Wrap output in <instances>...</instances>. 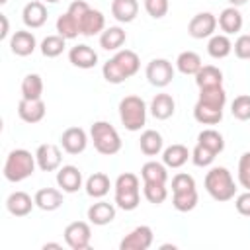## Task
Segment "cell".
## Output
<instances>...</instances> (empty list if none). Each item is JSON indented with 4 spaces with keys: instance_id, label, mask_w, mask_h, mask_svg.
<instances>
[{
    "instance_id": "74e56055",
    "label": "cell",
    "mask_w": 250,
    "mask_h": 250,
    "mask_svg": "<svg viewBox=\"0 0 250 250\" xmlns=\"http://www.w3.org/2000/svg\"><path fill=\"white\" fill-rule=\"evenodd\" d=\"M199 102L215 105V107H225L227 104V92L223 86H211V88H199Z\"/></svg>"
},
{
    "instance_id": "ffe728a7",
    "label": "cell",
    "mask_w": 250,
    "mask_h": 250,
    "mask_svg": "<svg viewBox=\"0 0 250 250\" xmlns=\"http://www.w3.org/2000/svg\"><path fill=\"white\" fill-rule=\"evenodd\" d=\"M115 219V205L109 201H96L88 207V221L96 227L109 225Z\"/></svg>"
},
{
    "instance_id": "7402d4cb",
    "label": "cell",
    "mask_w": 250,
    "mask_h": 250,
    "mask_svg": "<svg viewBox=\"0 0 250 250\" xmlns=\"http://www.w3.org/2000/svg\"><path fill=\"white\" fill-rule=\"evenodd\" d=\"M33 199L35 207H39L41 211H57L62 205V191H59L57 188H41L37 189Z\"/></svg>"
},
{
    "instance_id": "52a82bcc",
    "label": "cell",
    "mask_w": 250,
    "mask_h": 250,
    "mask_svg": "<svg viewBox=\"0 0 250 250\" xmlns=\"http://www.w3.org/2000/svg\"><path fill=\"white\" fill-rule=\"evenodd\" d=\"M64 242L72 250H86L92 240V229L86 221H72L64 229Z\"/></svg>"
},
{
    "instance_id": "60d3db41",
    "label": "cell",
    "mask_w": 250,
    "mask_h": 250,
    "mask_svg": "<svg viewBox=\"0 0 250 250\" xmlns=\"http://www.w3.org/2000/svg\"><path fill=\"white\" fill-rule=\"evenodd\" d=\"M230 113L238 121H248L250 119V96L248 94L236 96L232 100V104H230Z\"/></svg>"
},
{
    "instance_id": "1f68e13d",
    "label": "cell",
    "mask_w": 250,
    "mask_h": 250,
    "mask_svg": "<svg viewBox=\"0 0 250 250\" xmlns=\"http://www.w3.org/2000/svg\"><path fill=\"white\" fill-rule=\"evenodd\" d=\"M232 51V43L229 39L227 33H215L209 37V43H207V53L213 57V59H225L229 57Z\"/></svg>"
},
{
    "instance_id": "4fadbf2b",
    "label": "cell",
    "mask_w": 250,
    "mask_h": 250,
    "mask_svg": "<svg viewBox=\"0 0 250 250\" xmlns=\"http://www.w3.org/2000/svg\"><path fill=\"white\" fill-rule=\"evenodd\" d=\"M78 27H80V35L84 37H94L100 35L105 29V18L100 10L88 8L80 18H78Z\"/></svg>"
},
{
    "instance_id": "3957f363",
    "label": "cell",
    "mask_w": 250,
    "mask_h": 250,
    "mask_svg": "<svg viewBox=\"0 0 250 250\" xmlns=\"http://www.w3.org/2000/svg\"><path fill=\"white\" fill-rule=\"evenodd\" d=\"M205 189L215 201H230L236 195V184L229 168L215 166L205 174Z\"/></svg>"
},
{
    "instance_id": "277c9868",
    "label": "cell",
    "mask_w": 250,
    "mask_h": 250,
    "mask_svg": "<svg viewBox=\"0 0 250 250\" xmlns=\"http://www.w3.org/2000/svg\"><path fill=\"white\" fill-rule=\"evenodd\" d=\"M115 205L123 211H133L141 203V182L133 172H123L115 180Z\"/></svg>"
},
{
    "instance_id": "d6986e66",
    "label": "cell",
    "mask_w": 250,
    "mask_h": 250,
    "mask_svg": "<svg viewBox=\"0 0 250 250\" xmlns=\"http://www.w3.org/2000/svg\"><path fill=\"white\" fill-rule=\"evenodd\" d=\"M37 47V39L31 31L20 29L10 37V51L18 57H29Z\"/></svg>"
},
{
    "instance_id": "ac0fdd59",
    "label": "cell",
    "mask_w": 250,
    "mask_h": 250,
    "mask_svg": "<svg viewBox=\"0 0 250 250\" xmlns=\"http://www.w3.org/2000/svg\"><path fill=\"white\" fill-rule=\"evenodd\" d=\"M33 207H35V199H31V195L25 191H12L6 199V209L14 217H25L31 213Z\"/></svg>"
},
{
    "instance_id": "d4e9b609",
    "label": "cell",
    "mask_w": 250,
    "mask_h": 250,
    "mask_svg": "<svg viewBox=\"0 0 250 250\" xmlns=\"http://www.w3.org/2000/svg\"><path fill=\"white\" fill-rule=\"evenodd\" d=\"M139 14V2L137 0H111V16L121 21L129 23Z\"/></svg>"
},
{
    "instance_id": "cb8c5ba5",
    "label": "cell",
    "mask_w": 250,
    "mask_h": 250,
    "mask_svg": "<svg viewBox=\"0 0 250 250\" xmlns=\"http://www.w3.org/2000/svg\"><path fill=\"white\" fill-rule=\"evenodd\" d=\"M188 158H191V152L188 150V146L184 145H170L162 150V162L166 164V168H182Z\"/></svg>"
},
{
    "instance_id": "c3c4849f",
    "label": "cell",
    "mask_w": 250,
    "mask_h": 250,
    "mask_svg": "<svg viewBox=\"0 0 250 250\" xmlns=\"http://www.w3.org/2000/svg\"><path fill=\"white\" fill-rule=\"evenodd\" d=\"M0 21H2V31H0V39H6V37H8V29H10V25H8V18H6L4 14H0Z\"/></svg>"
},
{
    "instance_id": "816d5d0a",
    "label": "cell",
    "mask_w": 250,
    "mask_h": 250,
    "mask_svg": "<svg viewBox=\"0 0 250 250\" xmlns=\"http://www.w3.org/2000/svg\"><path fill=\"white\" fill-rule=\"evenodd\" d=\"M47 4H55V2H59V0H45Z\"/></svg>"
},
{
    "instance_id": "e575fe53",
    "label": "cell",
    "mask_w": 250,
    "mask_h": 250,
    "mask_svg": "<svg viewBox=\"0 0 250 250\" xmlns=\"http://www.w3.org/2000/svg\"><path fill=\"white\" fill-rule=\"evenodd\" d=\"M57 33L64 39H74L80 35V27H78V20L70 14V12H64L57 18Z\"/></svg>"
},
{
    "instance_id": "30bf717a",
    "label": "cell",
    "mask_w": 250,
    "mask_h": 250,
    "mask_svg": "<svg viewBox=\"0 0 250 250\" xmlns=\"http://www.w3.org/2000/svg\"><path fill=\"white\" fill-rule=\"evenodd\" d=\"M215 29H217V18L211 12H199L188 23V33L193 39H207L215 35Z\"/></svg>"
},
{
    "instance_id": "7bdbcfd3",
    "label": "cell",
    "mask_w": 250,
    "mask_h": 250,
    "mask_svg": "<svg viewBox=\"0 0 250 250\" xmlns=\"http://www.w3.org/2000/svg\"><path fill=\"white\" fill-rule=\"evenodd\" d=\"M145 4V10L150 18L154 20H160L168 14V8H170V2L168 0H143Z\"/></svg>"
},
{
    "instance_id": "b9f144b4",
    "label": "cell",
    "mask_w": 250,
    "mask_h": 250,
    "mask_svg": "<svg viewBox=\"0 0 250 250\" xmlns=\"http://www.w3.org/2000/svg\"><path fill=\"white\" fill-rule=\"evenodd\" d=\"M215 152L211 150V148H207V146H203V145H195L193 146V150H191V162L195 164V166H199V168H205V166H211L213 164V160H215Z\"/></svg>"
},
{
    "instance_id": "f6af8a7d",
    "label": "cell",
    "mask_w": 250,
    "mask_h": 250,
    "mask_svg": "<svg viewBox=\"0 0 250 250\" xmlns=\"http://www.w3.org/2000/svg\"><path fill=\"white\" fill-rule=\"evenodd\" d=\"M188 189H195V180L193 176L186 174V172H180L172 178V193L176 191H188Z\"/></svg>"
},
{
    "instance_id": "603a6c76",
    "label": "cell",
    "mask_w": 250,
    "mask_h": 250,
    "mask_svg": "<svg viewBox=\"0 0 250 250\" xmlns=\"http://www.w3.org/2000/svg\"><path fill=\"white\" fill-rule=\"evenodd\" d=\"M217 23H219V27H221L227 35H232V33H238V31L242 29L244 20H242V14H240V10H238L236 6H229V8H225V10L219 14Z\"/></svg>"
},
{
    "instance_id": "4dcf8cb0",
    "label": "cell",
    "mask_w": 250,
    "mask_h": 250,
    "mask_svg": "<svg viewBox=\"0 0 250 250\" xmlns=\"http://www.w3.org/2000/svg\"><path fill=\"white\" fill-rule=\"evenodd\" d=\"M201 66H203L201 57L195 51H182L176 59V68L186 76H195Z\"/></svg>"
},
{
    "instance_id": "ab89813d",
    "label": "cell",
    "mask_w": 250,
    "mask_h": 250,
    "mask_svg": "<svg viewBox=\"0 0 250 250\" xmlns=\"http://www.w3.org/2000/svg\"><path fill=\"white\" fill-rule=\"evenodd\" d=\"M143 193H145L146 201L152 205H160L168 197L166 184H158V182H143Z\"/></svg>"
},
{
    "instance_id": "e0dca14e",
    "label": "cell",
    "mask_w": 250,
    "mask_h": 250,
    "mask_svg": "<svg viewBox=\"0 0 250 250\" xmlns=\"http://www.w3.org/2000/svg\"><path fill=\"white\" fill-rule=\"evenodd\" d=\"M49 14H47V6L39 0H33V2H27L23 6V12H21V20L23 23L29 27V29H37L41 25H45Z\"/></svg>"
},
{
    "instance_id": "5b68a950",
    "label": "cell",
    "mask_w": 250,
    "mask_h": 250,
    "mask_svg": "<svg viewBox=\"0 0 250 250\" xmlns=\"http://www.w3.org/2000/svg\"><path fill=\"white\" fill-rule=\"evenodd\" d=\"M94 148L104 156H113L121 150V137L117 129L107 121H94L90 127Z\"/></svg>"
},
{
    "instance_id": "8992f818",
    "label": "cell",
    "mask_w": 250,
    "mask_h": 250,
    "mask_svg": "<svg viewBox=\"0 0 250 250\" xmlns=\"http://www.w3.org/2000/svg\"><path fill=\"white\" fill-rule=\"evenodd\" d=\"M146 104L139 96H125L119 102V119L127 131H141L146 123Z\"/></svg>"
},
{
    "instance_id": "484cf974",
    "label": "cell",
    "mask_w": 250,
    "mask_h": 250,
    "mask_svg": "<svg viewBox=\"0 0 250 250\" xmlns=\"http://www.w3.org/2000/svg\"><path fill=\"white\" fill-rule=\"evenodd\" d=\"M125 39H127V33L119 25H111L100 33V47L105 51H119L123 47Z\"/></svg>"
},
{
    "instance_id": "d6a6232c",
    "label": "cell",
    "mask_w": 250,
    "mask_h": 250,
    "mask_svg": "<svg viewBox=\"0 0 250 250\" xmlns=\"http://www.w3.org/2000/svg\"><path fill=\"white\" fill-rule=\"evenodd\" d=\"M141 178L143 182H158V184H166L168 182V170L166 164L156 162V160H148L143 164L141 168Z\"/></svg>"
},
{
    "instance_id": "836d02e7",
    "label": "cell",
    "mask_w": 250,
    "mask_h": 250,
    "mask_svg": "<svg viewBox=\"0 0 250 250\" xmlns=\"http://www.w3.org/2000/svg\"><path fill=\"white\" fill-rule=\"evenodd\" d=\"M43 96V78L35 72L25 74L21 80V98L25 100H41Z\"/></svg>"
},
{
    "instance_id": "5bb4252c",
    "label": "cell",
    "mask_w": 250,
    "mask_h": 250,
    "mask_svg": "<svg viewBox=\"0 0 250 250\" xmlns=\"http://www.w3.org/2000/svg\"><path fill=\"white\" fill-rule=\"evenodd\" d=\"M47 113V105L43 100H25L21 98L20 104H18V115L21 121L33 125V123H39Z\"/></svg>"
},
{
    "instance_id": "f907efd6",
    "label": "cell",
    "mask_w": 250,
    "mask_h": 250,
    "mask_svg": "<svg viewBox=\"0 0 250 250\" xmlns=\"http://www.w3.org/2000/svg\"><path fill=\"white\" fill-rule=\"evenodd\" d=\"M43 248L47 250V248H61V244L59 242H47V244H43Z\"/></svg>"
},
{
    "instance_id": "8fae6325",
    "label": "cell",
    "mask_w": 250,
    "mask_h": 250,
    "mask_svg": "<svg viewBox=\"0 0 250 250\" xmlns=\"http://www.w3.org/2000/svg\"><path fill=\"white\" fill-rule=\"evenodd\" d=\"M35 160H37V166L39 170L43 172H55L61 168V162H62V154H61V148L53 143H43L37 146L35 150Z\"/></svg>"
},
{
    "instance_id": "4316f807",
    "label": "cell",
    "mask_w": 250,
    "mask_h": 250,
    "mask_svg": "<svg viewBox=\"0 0 250 250\" xmlns=\"http://www.w3.org/2000/svg\"><path fill=\"white\" fill-rule=\"evenodd\" d=\"M193 117L201 125H217L223 119V107H215L197 100V104L193 105Z\"/></svg>"
},
{
    "instance_id": "d590c367",
    "label": "cell",
    "mask_w": 250,
    "mask_h": 250,
    "mask_svg": "<svg viewBox=\"0 0 250 250\" xmlns=\"http://www.w3.org/2000/svg\"><path fill=\"white\" fill-rule=\"evenodd\" d=\"M197 201H199L197 189H188V191H176V193H172V205H174L176 211H182V213L193 211L197 207Z\"/></svg>"
},
{
    "instance_id": "8d00e7d4",
    "label": "cell",
    "mask_w": 250,
    "mask_h": 250,
    "mask_svg": "<svg viewBox=\"0 0 250 250\" xmlns=\"http://www.w3.org/2000/svg\"><path fill=\"white\" fill-rule=\"evenodd\" d=\"M64 47H66V39L61 37L59 33H57V35H47V37L41 41V45H39L43 57H47V59H55V57L62 55Z\"/></svg>"
},
{
    "instance_id": "83f0119b",
    "label": "cell",
    "mask_w": 250,
    "mask_h": 250,
    "mask_svg": "<svg viewBox=\"0 0 250 250\" xmlns=\"http://www.w3.org/2000/svg\"><path fill=\"white\" fill-rule=\"evenodd\" d=\"M139 146H141V152L146 154V156H156L162 152V146H164V141H162V135L154 129H146L141 133V139H139Z\"/></svg>"
},
{
    "instance_id": "f5cc1de1",
    "label": "cell",
    "mask_w": 250,
    "mask_h": 250,
    "mask_svg": "<svg viewBox=\"0 0 250 250\" xmlns=\"http://www.w3.org/2000/svg\"><path fill=\"white\" fill-rule=\"evenodd\" d=\"M6 2H8V0H0V4H6Z\"/></svg>"
},
{
    "instance_id": "681fc988",
    "label": "cell",
    "mask_w": 250,
    "mask_h": 250,
    "mask_svg": "<svg viewBox=\"0 0 250 250\" xmlns=\"http://www.w3.org/2000/svg\"><path fill=\"white\" fill-rule=\"evenodd\" d=\"M248 0H229V4L230 6H236V8H240V6H244Z\"/></svg>"
},
{
    "instance_id": "9c48e42d",
    "label": "cell",
    "mask_w": 250,
    "mask_h": 250,
    "mask_svg": "<svg viewBox=\"0 0 250 250\" xmlns=\"http://www.w3.org/2000/svg\"><path fill=\"white\" fill-rule=\"evenodd\" d=\"M152 240H154L152 229L148 225H139L123 236V240L119 242V248L121 250H146L152 246Z\"/></svg>"
},
{
    "instance_id": "44dd1931",
    "label": "cell",
    "mask_w": 250,
    "mask_h": 250,
    "mask_svg": "<svg viewBox=\"0 0 250 250\" xmlns=\"http://www.w3.org/2000/svg\"><path fill=\"white\" fill-rule=\"evenodd\" d=\"M148 109H150V113H152L154 119L164 121V119H170V117L174 115V111H176V102H174V98H172L170 94L160 92V94H156V96L150 100Z\"/></svg>"
},
{
    "instance_id": "6da1fadb",
    "label": "cell",
    "mask_w": 250,
    "mask_h": 250,
    "mask_svg": "<svg viewBox=\"0 0 250 250\" xmlns=\"http://www.w3.org/2000/svg\"><path fill=\"white\" fill-rule=\"evenodd\" d=\"M141 68V59L131 49H119L111 59H107L102 66V74L109 84H121L127 78L135 76Z\"/></svg>"
},
{
    "instance_id": "ee69618b",
    "label": "cell",
    "mask_w": 250,
    "mask_h": 250,
    "mask_svg": "<svg viewBox=\"0 0 250 250\" xmlns=\"http://www.w3.org/2000/svg\"><path fill=\"white\" fill-rule=\"evenodd\" d=\"M238 184L250 189V150H246L238 160Z\"/></svg>"
},
{
    "instance_id": "f35d334b",
    "label": "cell",
    "mask_w": 250,
    "mask_h": 250,
    "mask_svg": "<svg viewBox=\"0 0 250 250\" xmlns=\"http://www.w3.org/2000/svg\"><path fill=\"white\" fill-rule=\"evenodd\" d=\"M197 143L203 145V146H207V148H211L215 154L223 152V148H225V139H223V135H221L219 131H215V129H203V131L197 135Z\"/></svg>"
},
{
    "instance_id": "9a60e30c",
    "label": "cell",
    "mask_w": 250,
    "mask_h": 250,
    "mask_svg": "<svg viewBox=\"0 0 250 250\" xmlns=\"http://www.w3.org/2000/svg\"><path fill=\"white\" fill-rule=\"evenodd\" d=\"M57 186L64 191V193H74L82 188V172L72 166V164H66V166H61L57 170Z\"/></svg>"
},
{
    "instance_id": "2e32d148",
    "label": "cell",
    "mask_w": 250,
    "mask_h": 250,
    "mask_svg": "<svg viewBox=\"0 0 250 250\" xmlns=\"http://www.w3.org/2000/svg\"><path fill=\"white\" fill-rule=\"evenodd\" d=\"M68 61L72 62V66L88 70V68H94L98 64V53L90 45L80 43V45H74L68 51Z\"/></svg>"
},
{
    "instance_id": "bcb514c9",
    "label": "cell",
    "mask_w": 250,
    "mask_h": 250,
    "mask_svg": "<svg viewBox=\"0 0 250 250\" xmlns=\"http://www.w3.org/2000/svg\"><path fill=\"white\" fill-rule=\"evenodd\" d=\"M232 51H234V55H236L238 59L248 61V59H250V35H248V33L238 35V39H236L234 45H232Z\"/></svg>"
},
{
    "instance_id": "7c38bea8",
    "label": "cell",
    "mask_w": 250,
    "mask_h": 250,
    "mask_svg": "<svg viewBox=\"0 0 250 250\" xmlns=\"http://www.w3.org/2000/svg\"><path fill=\"white\" fill-rule=\"evenodd\" d=\"M61 146L68 154H80L88 146V135L82 127H68L61 135Z\"/></svg>"
},
{
    "instance_id": "ba28073f",
    "label": "cell",
    "mask_w": 250,
    "mask_h": 250,
    "mask_svg": "<svg viewBox=\"0 0 250 250\" xmlns=\"http://www.w3.org/2000/svg\"><path fill=\"white\" fill-rule=\"evenodd\" d=\"M146 80L156 86V88H164L172 82L174 78V66L168 59H152L148 64H146Z\"/></svg>"
},
{
    "instance_id": "f546056e",
    "label": "cell",
    "mask_w": 250,
    "mask_h": 250,
    "mask_svg": "<svg viewBox=\"0 0 250 250\" xmlns=\"http://www.w3.org/2000/svg\"><path fill=\"white\" fill-rule=\"evenodd\" d=\"M197 88H211V86H223V72L215 64H203L195 74Z\"/></svg>"
},
{
    "instance_id": "7dc6e473",
    "label": "cell",
    "mask_w": 250,
    "mask_h": 250,
    "mask_svg": "<svg viewBox=\"0 0 250 250\" xmlns=\"http://www.w3.org/2000/svg\"><path fill=\"white\" fill-rule=\"evenodd\" d=\"M234 207L242 217H250V189H246L244 193L236 195L234 199Z\"/></svg>"
},
{
    "instance_id": "f1b7e54d",
    "label": "cell",
    "mask_w": 250,
    "mask_h": 250,
    "mask_svg": "<svg viewBox=\"0 0 250 250\" xmlns=\"http://www.w3.org/2000/svg\"><path fill=\"white\" fill-rule=\"evenodd\" d=\"M84 188H86V193H88L90 197L102 199L104 195H107V191H109V188H111V182H109V178H107L104 172H94V174L86 180Z\"/></svg>"
},
{
    "instance_id": "7a4b0ae2",
    "label": "cell",
    "mask_w": 250,
    "mask_h": 250,
    "mask_svg": "<svg viewBox=\"0 0 250 250\" xmlns=\"http://www.w3.org/2000/svg\"><path fill=\"white\" fill-rule=\"evenodd\" d=\"M37 160L35 154H31L25 148H14L8 152L6 162H4V178L12 184L23 182L25 178H29L35 172Z\"/></svg>"
}]
</instances>
